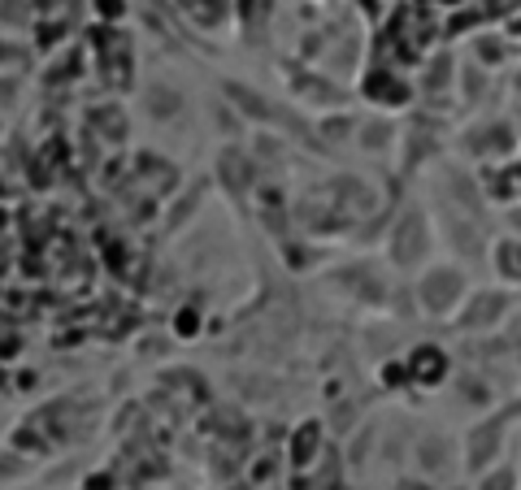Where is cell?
Wrapping results in <instances>:
<instances>
[{
  "instance_id": "obj_11",
  "label": "cell",
  "mask_w": 521,
  "mask_h": 490,
  "mask_svg": "<svg viewBox=\"0 0 521 490\" xmlns=\"http://www.w3.org/2000/svg\"><path fill=\"white\" fill-rule=\"evenodd\" d=\"M487 490H513V482H508V473H499V477H491V482H487Z\"/></svg>"
},
{
  "instance_id": "obj_10",
  "label": "cell",
  "mask_w": 521,
  "mask_h": 490,
  "mask_svg": "<svg viewBox=\"0 0 521 490\" xmlns=\"http://www.w3.org/2000/svg\"><path fill=\"white\" fill-rule=\"evenodd\" d=\"M499 265H504L508 273H521V252H508V261L499 256Z\"/></svg>"
},
{
  "instance_id": "obj_9",
  "label": "cell",
  "mask_w": 521,
  "mask_h": 490,
  "mask_svg": "<svg viewBox=\"0 0 521 490\" xmlns=\"http://www.w3.org/2000/svg\"><path fill=\"white\" fill-rule=\"evenodd\" d=\"M96 122L104 126L113 139H122V135H126V118H113V113H96Z\"/></svg>"
},
{
  "instance_id": "obj_7",
  "label": "cell",
  "mask_w": 521,
  "mask_h": 490,
  "mask_svg": "<svg viewBox=\"0 0 521 490\" xmlns=\"http://www.w3.org/2000/svg\"><path fill=\"white\" fill-rule=\"evenodd\" d=\"M499 147H508V126H487L473 135V152H499Z\"/></svg>"
},
{
  "instance_id": "obj_6",
  "label": "cell",
  "mask_w": 521,
  "mask_h": 490,
  "mask_svg": "<svg viewBox=\"0 0 521 490\" xmlns=\"http://www.w3.org/2000/svg\"><path fill=\"white\" fill-rule=\"evenodd\" d=\"M222 174H226V183H230V192L248 187V161L239 152H222Z\"/></svg>"
},
{
  "instance_id": "obj_2",
  "label": "cell",
  "mask_w": 521,
  "mask_h": 490,
  "mask_svg": "<svg viewBox=\"0 0 521 490\" xmlns=\"http://www.w3.org/2000/svg\"><path fill=\"white\" fill-rule=\"evenodd\" d=\"M456 295H461V273H456V270H435V273H426V282H422L426 308L444 313V308H452V299H456Z\"/></svg>"
},
{
  "instance_id": "obj_5",
  "label": "cell",
  "mask_w": 521,
  "mask_h": 490,
  "mask_svg": "<svg viewBox=\"0 0 521 490\" xmlns=\"http://www.w3.org/2000/svg\"><path fill=\"white\" fill-rule=\"evenodd\" d=\"M496 439H499V425L491 421V425H482V430H473L470 439V465H482L491 451H496Z\"/></svg>"
},
{
  "instance_id": "obj_8",
  "label": "cell",
  "mask_w": 521,
  "mask_h": 490,
  "mask_svg": "<svg viewBox=\"0 0 521 490\" xmlns=\"http://www.w3.org/2000/svg\"><path fill=\"white\" fill-rule=\"evenodd\" d=\"M361 139H365V147H382L387 139H391V126L387 122H365L361 126Z\"/></svg>"
},
{
  "instance_id": "obj_4",
  "label": "cell",
  "mask_w": 521,
  "mask_h": 490,
  "mask_svg": "<svg viewBox=\"0 0 521 490\" xmlns=\"http://www.w3.org/2000/svg\"><path fill=\"white\" fill-rule=\"evenodd\" d=\"M226 96L235 100L248 118H270V104H265V96H256V92H248L244 83H226Z\"/></svg>"
},
{
  "instance_id": "obj_3",
  "label": "cell",
  "mask_w": 521,
  "mask_h": 490,
  "mask_svg": "<svg viewBox=\"0 0 521 490\" xmlns=\"http://www.w3.org/2000/svg\"><path fill=\"white\" fill-rule=\"evenodd\" d=\"M504 313V299L499 295H478L470 308H465V325H491Z\"/></svg>"
},
{
  "instance_id": "obj_1",
  "label": "cell",
  "mask_w": 521,
  "mask_h": 490,
  "mask_svg": "<svg viewBox=\"0 0 521 490\" xmlns=\"http://www.w3.org/2000/svg\"><path fill=\"white\" fill-rule=\"evenodd\" d=\"M422 252H426V221L418 209H409L396 226V247H391V256H396L400 265H413Z\"/></svg>"
}]
</instances>
